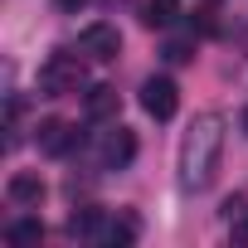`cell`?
Segmentation results:
<instances>
[{
    "instance_id": "cell-9",
    "label": "cell",
    "mask_w": 248,
    "mask_h": 248,
    "mask_svg": "<svg viewBox=\"0 0 248 248\" xmlns=\"http://www.w3.org/2000/svg\"><path fill=\"white\" fill-rule=\"evenodd\" d=\"M83 107H88V117H93V122H102V117H117V88H88Z\"/></svg>"
},
{
    "instance_id": "cell-3",
    "label": "cell",
    "mask_w": 248,
    "mask_h": 248,
    "mask_svg": "<svg viewBox=\"0 0 248 248\" xmlns=\"http://www.w3.org/2000/svg\"><path fill=\"white\" fill-rule=\"evenodd\" d=\"M141 107H146V117L170 122V117H175V107H180V88H175L166 73H156V78H146V83H141Z\"/></svg>"
},
{
    "instance_id": "cell-14",
    "label": "cell",
    "mask_w": 248,
    "mask_h": 248,
    "mask_svg": "<svg viewBox=\"0 0 248 248\" xmlns=\"http://www.w3.org/2000/svg\"><path fill=\"white\" fill-rule=\"evenodd\" d=\"M54 5H59V10H63V15H78V10H83V5H88V0H54Z\"/></svg>"
},
{
    "instance_id": "cell-10",
    "label": "cell",
    "mask_w": 248,
    "mask_h": 248,
    "mask_svg": "<svg viewBox=\"0 0 248 248\" xmlns=\"http://www.w3.org/2000/svg\"><path fill=\"white\" fill-rule=\"evenodd\" d=\"M137 229H141V224H137V214H122V219H112V224H107V233H102V238H107V243H132V238H137Z\"/></svg>"
},
{
    "instance_id": "cell-4",
    "label": "cell",
    "mask_w": 248,
    "mask_h": 248,
    "mask_svg": "<svg viewBox=\"0 0 248 248\" xmlns=\"http://www.w3.org/2000/svg\"><path fill=\"white\" fill-rule=\"evenodd\" d=\"M78 49H83L88 59H97V63H112V59L122 54V34H117V25H88V30L78 34Z\"/></svg>"
},
{
    "instance_id": "cell-13",
    "label": "cell",
    "mask_w": 248,
    "mask_h": 248,
    "mask_svg": "<svg viewBox=\"0 0 248 248\" xmlns=\"http://www.w3.org/2000/svg\"><path fill=\"white\" fill-rule=\"evenodd\" d=\"M233 238H238V243H248V209L233 219Z\"/></svg>"
},
{
    "instance_id": "cell-11",
    "label": "cell",
    "mask_w": 248,
    "mask_h": 248,
    "mask_svg": "<svg viewBox=\"0 0 248 248\" xmlns=\"http://www.w3.org/2000/svg\"><path fill=\"white\" fill-rule=\"evenodd\" d=\"M141 20H146L151 30L170 25V20H175V0H146V10H141Z\"/></svg>"
},
{
    "instance_id": "cell-8",
    "label": "cell",
    "mask_w": 248,
    "mask_h": 248,
    "mask_svg": "<svg viewBox=\"0 0 248 248\" xmlns=\"http://www.w3.org/2000/svg\"><path fill=\"white\" fill-rule=\"evenodd\" d=\"M68 233H73V238H97V233H107L102 209H78V214H68Z\"/></svg>"
},
{
    "instance_id": "cell-5",
    "label": "cell",
    "mask_w": 248,
    "mask_h": 248,
    "mask_svg": "<svg viewBox=\"0 0 248 248\" xmlns=\"http://www.w3.org/2000/svg\"><path fill=\"white\" fill-rule=\"evenodd\" d=\"M132 156H137V137H132L127 127H117V132L107 137V146H102V166H107V170H122V166H132Z\"/></svg>"
},
{
    "instance_id": "cell-1",
    "label": "cell",
    "mask_w": 248,
    "mask_h": 248,
    "mask_svg": "<svg viewBox=\"0 0 248 248\" xmlns=\"http://www.w3.org/2000/svg\"><path fill=\"white\" fill-rule=\"evenodd\" d=\"M219 156H224V117L219 112H200L190 122L185 141H180V185L185 190H204L219 175Z\"/></svg>"
},
{
    "instance_id": "cell-7",
    "label": "cell",
    "mask_w": 248,
    "mask_h": 248,
    "mask_svg": "<svg viewBox=\"0 0 248 248\" xmlns=\"http://www.w3.org/2000/svg\"><path fill=\"white\" fill-rule=\"evenodd\" d=\"M73 137H78V132H68V122H59V117L39 122V151H44V156H63V151L73 146Z\"/></svg>"
},
{
    "instance_id": "cell-2",
    "label": "cell",
    "mask_w": 248,
    "mask_h": 248,
    "mask_svg": "<svg viewBox=\"0 0 248 248\" xmlns=\"http://www.w3.org/2000/svg\"><path fill=\"white\" fill-rule=\"evenodd\" d=\"M83 83H88V68H83V59L68 54V49H54V54L39 63V93H44V97L83 93Z\"/></svg>"
},
{
    "instance_id": "cell-12",
    "label": "cell",
    "mask_w": 248,
    "mask_h": 248,
    "mask_svg": "<svg viewBox=\"0 0 248 248\" xmlns=\"http://www.w3.org/2000/svg\"><path fill=\"white\" fill-rule=\"evenodd\" d=\"M5 238H10V243H39V238H44V224H39V219H20V224L5 229Z\"/></svg>"
},
{
    "instance_id": "cell-6",
    "label": "cell",
    "mask_w": 248,
    "mask_h": 248,
    "mask_svg": "<svg viewBox=\"0 0 248 248\" xmlns=\"http://www.w3.org/2000/svg\"><path fill=\"white\" fill-rule=\"evenodd\" d=\"M5 195H10L15 204H25V209H34V204L44 200V180H39L34 170H15V175H10V185H5Z\"/></svg>"
},
{
    "instance_id": "cell-15",
    "label": "cell",
    "mask_w": 248,
    "mask_h": 248,
    "mask_svg": "<svg viewBox=\"0 0 248 248\" xmlns=\"http://www.w3.org/2000/svg\"><path fill=\"white\" fill-rule=\"evenodd\" d=\"M243 132H248V107H243Z\"/></svg>"
}]
</instances>
